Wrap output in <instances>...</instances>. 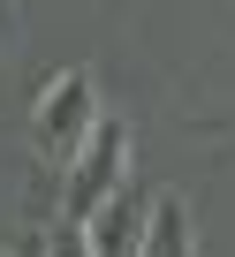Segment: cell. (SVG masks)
Instances as JSON below:
<instances>
[{
	"label": "cell",
	"instance_id": "4",
	"mask_svg": "<svg viewBox=\"0 0 235 257\" xmlns=\"http://www.w3.org/2000/svg\"><path fill=\"white\" fill-rule=\"evenodd\" d=\"M46 257H91V234H84V219H61V227L46 234Z\"/></svg>",
	"mask_w": 235,
	"mask_h": 257
},
{
	"label": "cell",
	"instance_id": "2",
	"mask_svg": "<svg viewBox=\"0 0 235 257\" xmlns=\"http://www.w3.org/2000/svg\"><path fill=\"white\" fill-rule=\"evenodd\" d=\"M91 121H99V76H91V68H61V76L38 91V106H31V144L61 167V159L91 137Z\"/></svg>",
	"mask_w": 235,
	"mask_h": 257
},
{
	"label": "cell",
	"instance_id": "3",
	"mask_svg": "<svg viewBox=\"0 0 235 257\" xmlns=\"http://www.w3.org/2000/svg\"><path fill=\"white\" fill-rule=\"evenodd\" d=\"M137 257H197V219L175 189H160L144 204V227H137Z\"/></svg>",
	"mask_w": 235,
	"mask_h": 257
},
{
	"label": "cell",
	"instance_id": "1",
	"mask_svg": "<svg viewBox=\"0 0 235 257\" xmlns=\"http://www.w3.org/2000/svg\"><path fill=\"white\" fill-rule=\"evenodd\" d=\"M61 219H91L114 189L129 182V121H114V113H99L91 121V137L61 159Z\"/></svg>",
	"mask_w": 235,
	"mask_h": 257
}]
</instances>
